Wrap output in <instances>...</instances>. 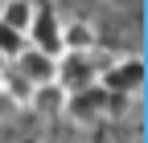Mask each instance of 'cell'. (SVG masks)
Returning a JSON list of instances; mask_svg holds the SVG:
<instances>
[{
	"instance_id": "obj_1",
	"label": "cell",
	"mask_w": 148,
	"mask_h": 143,
	"mask_svg": "<svg viewBox=\"0 0 148 143\" xmlns=\"http://www.w3.org/2000/svg\"><path fill=\"white\" fill-rule=\"evenodd\" d=\"M119 106H123V98L119 94H107L103 86L95 82V86H86V90H74V94H66V119H74V123H99V119H111V115H119Z\"/></svg>"
},
{
	"instance_id": "obj_2",
	"label": "cell",
	"mask_w": 148,
	"mask_h": 143,
	"mask_svg": "<svg viewBox=\"0 0 148 143\" xmlns=\"http://www.w3.org/2000/svg\"><path fill=\"white\" fill-rule=\"evenodd\" d=\"M144 78H148V69H144L140 53H123V57H115L107 69H99V86L107 94H119V98H136L144 90Z\"/></svg>"
},
{
	"instance_id": "obj_3",
	"label": "cell",
	"mask_w": 148,
	"mask_h": 143,
	"mask_svg": "<svg viewBox=\"0 0 148 143\" xmlns=\"http://www.w3.org/2000/svg\"><path fill=\"white\" fill-rule=\"evenodd\" d=\"M53 82H58L66 94L86 90V86L99 82V65H95L90 53H58V78H53Z\"/></svg>"
},
{
	"instance_id": "obj_4",
	"label": "cell",
	"mask_w": 148,
	"mask_h": 143,
	"mask_svg": "<svg viewBox=\"0 0 148 143\" xmlns=\"http://www.w3.org/2000/svg\"><path fill=\"white\" fill-rule=\"evenodd\" d=\"M12 74H21L29 86L53 82V78H58V57H49V53L37 49V45H25V49L12 57Z\"/></svg>"
},
{
	"instance_id": "obj_5",
	"label": "cell",
	"mask_w": 148,
	"mask_h": 143,
	"mask_svg": "<svg viewBox=\"0 0 148 143\" xmlns=\"http://www.w3.org/2000/svg\"><path fill=\"white\" fill-rule=\"evenodd\" d=\"M58 45H62V53H95L99 49V25L86 21V16H70V21H62Z\"/></svg>"
},
{
	"instance_id": "obj_6",
	"label": "cell",
	"mask_w": 148,
	"mask_h": 143,
	"mask_svg": "<svg viewBox=\"0 0 148 143\" xmlns=\"http://www.w3.org/2000/svg\"><path fill=\"white\" fill-rule=\"evenodd\" d=\"M58 33H62V16H58V12H41V8H37L33 25H29V45L45 49L49 57H58V53H62V45H58Z\"/></svg>"
},
{
	"instance_id": "obj_7",
	"label": "cell",
	"mask_w": 148,
	"mask_h": 143,
	"mask_svg": "<svg viewBox=\"0 0 148 143\" xmlns=\"http://www.w3.org/2000/svg\"><path fill=\"white\" fill-rule=\"evenodd\" d=\"M25 106L37 111V115H45V119H53V115L66 111V90H62L58 82H41V86H33V90H29Z\"/></svg>"
},
{
	"instance_id": "obj_8",
	"label": "cell",
	"mask_w": 148,
	"mask_h": 143,
	"mask_svg": "<svg viewBox=\"0 0 148 143\" xmlns=\"http://www.w3.org/2000/svg\"><path fill=\"white\" fill-rule=\"evenodd\" d=\"M33 16H37V4H33V0H4V4H0V25L25 33V37H29Z\"/></svg>"
},
{
	"instance_id": "obj_9",
	"label": "cell",
	"mask_w": 148,
	"mask_h": 143,
	"mask_svg": "<svg viewBox=\"0 0 148 143\" xmlns=\"http://www.w3.org/2000/svg\"><path fill=\"white\" fill-rule=\"evenodd\" d=\"M0 86L8 90V98H12L16 106H25V98H29V90H33V86H29L21 74H8V78H0Z\"/></svg>"
},
{
	"instance_id": "obj_10",
	"label": "cell",
	"mask_w": 148,
	"mask_h": 143,
	"mask_svg": "<svg viewBox=\"0 0 148 143\" xmlns=\"http://www.w3.org/2000/svg\"><path fill=\"white\" fill-rule=\"evenodd\" d=\"M12 111H16V102L8 98V90H4V86H0V123H4V119H8Z\"/></svg>"
},
{
	"instance_id": "obj_11",
	"label": "cell",
	"mask_w": 148,
	"mask_h": 143,
	"mask_svg": "<svg viewBox=\"0 0 148 143\" xmlns=\"http://www.w3.org/2000/svg\"><path fill=\"white\" fill-rule=\"evenodd\" d=\"M103 4H111V8H132L136 0H103Z\"/></svg>"
}]
</instances>
